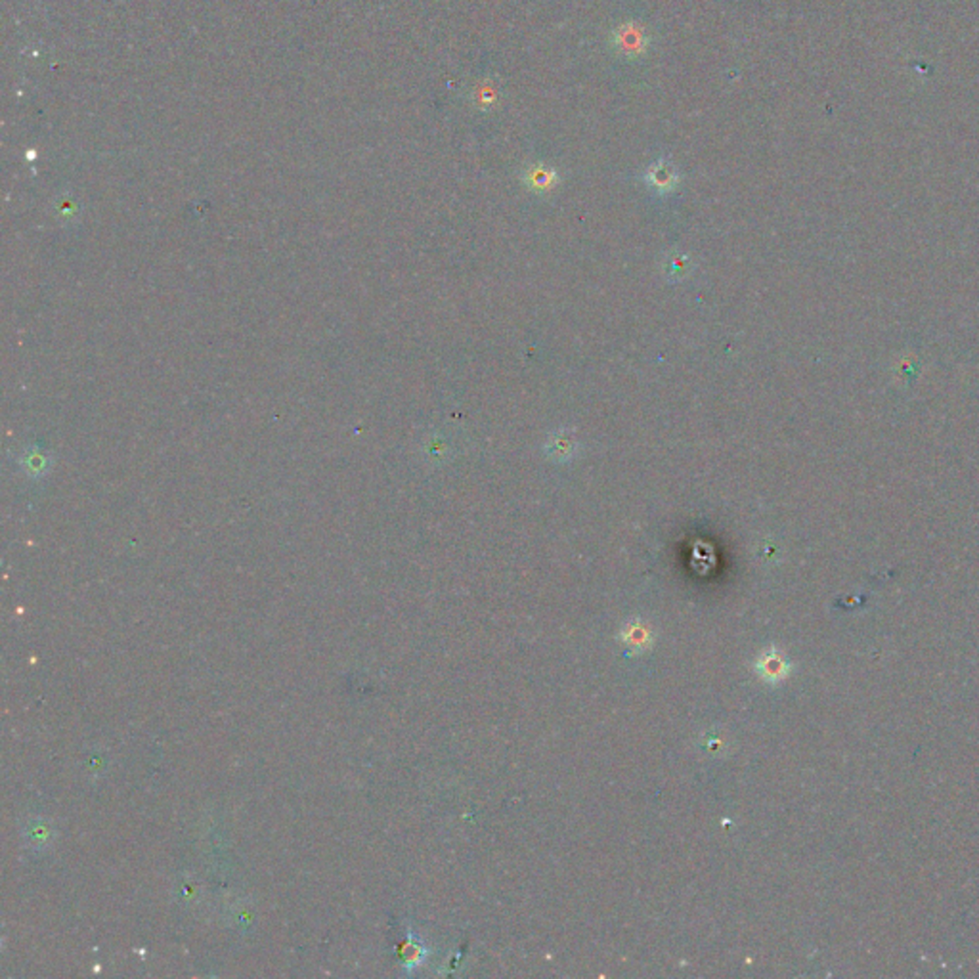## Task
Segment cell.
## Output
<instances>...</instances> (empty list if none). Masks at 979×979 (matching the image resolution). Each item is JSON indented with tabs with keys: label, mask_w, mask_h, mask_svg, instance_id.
Instances as JSON below:
<instances>
[{
	"label": "cell",
	"mask_w": 979,
	"mask_h": 979,
	"mask_svg": "<svg viewBox=\"0 0 979 979\" xmlns=\"http://www.w3.org/2000/svg\"><path fill=\"white\" fill-rule=\"evenodd\" d=\"M649 178L653 182V186H658V188H670L675 182V175L666 163H656L649 173Z\"/></svg>",
	"instance_id": "6da1fadb"
}]
</instances>
